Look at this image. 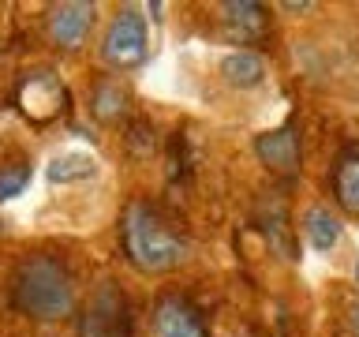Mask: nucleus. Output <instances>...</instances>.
Instances as JSON below:
<instances>
[{"label": "nucleus", "mask_w": 359, "mask_h": 337, "mask_svg": "<svg viewBox=\"0 0 359 337\" xmlns=\"http://www.w3.org/2000/svg\"><path fill=\"white\" fill-rule=\"evenodd\" d=\"M333 199L341 202V210L359 218V146H348V150L337 157V165H333Z\"/></svg>", "instance_id": "10"}, {"label": "nucleus", "mask_w": 359, "mask_h": 337, "mask_svg": "<svg viewBox=\"0 0 359 337\" xmlns=\"http://www.w3.org/2000/svg\"><path fill=\"white\" fill-rule=\"evenodd\" d=\"M123 109H128V90H123L120 83H97V90H94V117L112 124V120L123 117Z\"/></svg>", "instance_id": "14"}, {"label": "nucleus", "mask_w": 359, "mask_h": 337, "mask_svg": "<svg viewBox=\"0 0 359 337\" xmlns=\"http://www.w3.org/2000/svg\"><path fill=\"white\" fill-rule=\"evenodd\" d=\"M15 105L30 124H53L67 112V86L56 72H27L15 86Z\"/></svg>", "instance_id": "4"}, {"label": "nucleus", "mask_w": 359, "mask_h": 337, "mask_svg": "<svg viewBox=\"0 0 359 337\" xmlns=\"http://www.w3.org/2000/svg\"><path fill=\"white\" fill-rule=\"evenodd\" d=\"M154 337H210V326L187 296L165 292L154 303Z\"/></svg>", "instance_id": "6"}, {"label": "nucleus", "mask_w": 359, "mask_h": 337, "mask_svg": "<svg viewBox=\"0 0 359 337\" xmlns=\"http://www.w3.org/2000/svg\"><path fill=\"white\" fill-rule=\"evenodd\" d=\"M355 277H359V266H355Z\"/></svg>", "instance_id": "20"}, {"label": "nucleus", "mask_w": 359, "mask_h": 337, "mask_svg": "<svg viewBox=\"0 0 359 337\" xmlns=\"http://www.w3.org/2000/svg\"><path fill=\"white\" fill-rule=\"evenodd\" d=\"M94 15H97L94 4H79V0L75 4H56L49 11V38L60 45L64 53L83 49L90 27H94Z\"/></svg>", "instance_id": "7"}, {"label": "nucleus", "mask_w": 359, "mask_h": 337, "mask_svg": "<svg viewBox=\"0 0 359 337\" xmlns=\"http://www.w3.org/2000/svg\"><path fill=\"white\" fill-rule=\"evenodd\" d=\"M352 326H355V333H359V303L352 308Z\"/></svg>", "instance_id": "19"}, {"label": "nucleus", "mask_w": 359, "mask_h": 337, "mask_svg": "<svg viewBox=\"0 0 359 337\" xmlns=\"http://www.w3.org/2000/svg\"><path fill=\"white\" fill-rule=\"evenodd\" d=\"M269 210H258V221H262V232L269 247L280 255V258H296V240H292V229H288V213H285V199H269Z\"/></svg>", "instance_id": "11"}, {"label": "nucleus", "mask_w": 359, "mask_h": 337, "mask_svg": "<svg viewBox=\"0 0 359 337\" xmlns=\"http://www.w3.org/2000/svg\"><path fill=\"white\" fill-rule=\"evenodd\" d=\"M255 150L262 157V165H269L273 173H296L299 168V131L292 124L273 128V131L258 135Z\"/></svg>", "instance_id": "8"}, {"label": "nucleus", "mask_w": 359, "mask_h": 337, "mask_svg": "<svg viewBox=\"0 0 359 337\" xmlns=\"http://www.w3.org/2000/svg\"><path fill=\"white\" fill-rule=\"evenodd\" d=\"M11 303L41 322H56L72 315L75 303V285L67 266L56 255H30L22 258L15 277H11Z\"/></svg>", "instance_id": "2"}, {"label": "nucleus", "mask_w": 359, "mask_h": 337, "mask_svg": "<svg viewBox=\"0 0 359 337\" xmlns=\"http://www.w3.org/2000/svg\"><path fill=\"white\" fill-rule=\"evenodd\" d=\"M27 184H30V165L27 161H19V165H11V168H0V202L15 199Z\"/></svg>", "instance_id": "15"}, {"label": "nucleus", "mask_w": 359, "mask_h": 337, "mask_svg": "<svg viewBox=\"0 0 359 337\" xmlns=\"http://www.w3.org/2000/svg\"><path fill=\"white\" fill-rule=\"evenodd\" d=\"M311 4H307V0H299V4H296V0H285V11H307Z\"/></svg>", "instance_id": "18"}, {"label": "nucleus", "mask_w": 359, "mask_h": 337, "mask_svg": "<svg viewBox=\"0 0 359 337\" xmlns=\"http://www.w3.org/2000/svg\"><path fill=\"white\" fill-rule=\"evenodd\" d=\"M303 229H307V240L318 247V251H330V247L341 240V221H337L325 206L307 210V221H303Z\"/></svg>", "instance_id": "13"}, {"label": "nucleus", "mask_w": 359, "mask_h": 337, "mask_svg": "<svg viewBox=\"0 0 359 337\" xmlns=\"http://www.w3.org/2000/svg\"><path fill=\"white\" fill-rule=\"evenodd\" d=\"M79 333L83 337H135L128 296H123V289L116 281H101L90 292L83 319H79Z\"/></svg>", "instance_id": "3"}, {"label": "nucleus", "mask_w": 359, "mask_h": 337, "mask_svg": "<svg viewBox=\"0 0 359 337\" xmlns=\"http://www.w3.org/2000/svg\"><path fill=\"white\" fill-rule=\"evenodd\" d=\"M101 53L112 67H135L146 60V19L135 8H123L116 19L109 22V34L101 41Z\"/></svg>", "instance_id": "5"}, {"label": "nucleus", "mask_w": 359, "mask_h": 337, "mask_svg": "<svg viewBox=\"0 0 359 337\" xmlns=\"http://www.w3.org/2000/svg\"><path fill=\"white\" fill-rule=\"evenodd\" d=\"M90 173H94V161H90V157H79V154L56 157L53 168H49L53 180H75V176H90Z\"/></svg>", "instance_id": "16"}, {"label": "nucleus", "mask_w": 359, "mask_h": 337, "mask_svg": "<svg viewBox=\"0 0 359 337\" xmlns=\"http://www.w3.org/2000/svg\"><path fill=\"white\" fill-rule=\"evenodd\" d=\"M128 150L135 157H150L154 154V124L150 120H135L128 128Z\"/></svg>", "instance_id": "17"}, {"label": "nucleus", "mask_w": 359, "mask_h": 337, "mask_svg": "<svg viewBox=\"0 0 359 337\" xmlns=\"http://www.w3.org/2000/svg\"><path fill=\"white\" fill-rule=\"evenodd\" d=\"M120 240H123L128 263L135 270H142V274H168V270H176L187 258L184 236H176L168 229L161 210L146 199H135L131 206L123 210Z\"/></svg>", "instance_id": "1"}, {"label": "nucleus", "mask_w": 359, "mask_h": 337, "mask_svg": "<svg viewBox=\"0 0 359 337\" xmlns=\"http://www.w3.org/2000/svg\"><path fill=\"white\" fill-rule=\"evenodd\" d=\"M221 75L229 79L232 86H258L266 75V64H262V56L240 49V53H229L221 60Z\"/></svg>", "instance_id": "12"}, {"label": "nucleus", "mask_w": 359, "mask_h": 337, "mask_svg": "<svg viewBox=\"0 0 359 337\" xmlns=\"http://www.w3.org/2000/svg\"><path fill=\"white\" fill-rule=\"evenodd\" d=\"M221 11H224V30H229L232 38H240V41L262 38L266 27H269L266 8L255 4V0H229V4H221Z\"/></svg>", "instance_id": "9"}]
</instances>
